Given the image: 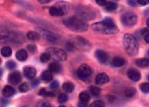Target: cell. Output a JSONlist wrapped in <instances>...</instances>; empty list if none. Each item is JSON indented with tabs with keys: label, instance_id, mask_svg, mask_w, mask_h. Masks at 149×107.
<instances>
[{
	"label": "cell",
	"instance_id": "1",
	"mask_svg": "<svg viewBox=\"0 0 149 107\" xmlns=\"http://www.w3.org/2000/svg\"><path fill=\"white\" fill-rule=\"evenodd\" d=\"M92 28L95 32L106 35L116 34L119 32L118 27L111 18H106L102 22L94 23Z\"/></svg>",
	"mask_w": 149,
	"mask_h": 107
},
{
	"label": "cell",
	"instance_id": "2",
	"mask_svg": "<svg viewBox=\"0 0 149 107\" xmlns=\"http://www.w3.org/2000/svg\"><path fill=\"white\" fill-rule=\"evenodd\" d=\"M63 24L70 30L76 32L86 31L89 27L85 20L77 16H71L65 19L63 21Z\"/></svg>",
	"mask_w": 149,
	"mask_h": 107
},
{
	"label": "cell",
	"instance_id": "3",
	"mask_svg": "<svg viewBox=\"0 0 149 107\" xmlns=\"http://www.w3.org/2000/svg\"><path fill=\"white\" fill-rule=\"evenodd\" d=\"M123 46L127 54L135 56L138 52V42L136 38L132 34L127 33L123 37Z\"/></svg>",
	"mask_w": 149,
	"mask_h": 107
},
{
	"label": "cell",
	"instance_id": "4",
	"mask_svg": "<svg viewBox=\"0 0 149 107\" xmlns=\"http://www.w3.org/2000/svg\"><path fill=\"white\" fill-rule=\"evenodd\" d=\"M47 52L53 58L54 60L58 61H64L66 60L67 56L63 50L58 48H50L48 50Z\"/></svg>",
	"mask_w": 149,
	"mask_h": 107
},
{
	"label": "cell",
	"instance_id": "5",
	"mask_svg": "<svg viewBox=\"0 0 149 107\" xmlns=\"http://www.w3.org/2000/svg\"><path fill=\"white\" fill-rule=\"evenodd\" d=\"M136 14L132 12H125L121 16V22L126 27H132L137 22Z\"/></svg>",
	"mask_w": 149,
	"mask_h": 107
},
{
	"label": "cell",
	"instance_id": "6",
	"mask_svg": "<svg viewBox=\"0 0 149 107\" xmlns=\"http://www.w3.org/2000/svg\"><path fill=\"white\" fill-rule=\"evenodd\" d=\"M92 73V70L87 65L83 64L80 66L79 69H77V75L79 79L82 81H87L89 79L90 75Z\"/></svg>",
	"mask_w": 149,
	"mask_h": 107
},
{
	"label": "cell",
	"instance_id": "7",
	"mask_svg": "<svg viewBox=\"0 0 149 107\" xmlns=\"http://www.w3.org/2000/svg\"><path fill=\"white\" fill-rule=\"evenodd\" d=\"M74 44L79 49H81L82 50H89L92 47V45L86 39L81 37L78 36L75 38V42H74Z\"/></svg>",
	"mask_w": 149,
	"mask_h": 107
},
{
	"label": "cell",
	"instance_id": "8",
	"mask_svg": "<svg viewBox=\"0 0 149 107\" xmlns=\"http://www.w3.org/2000/svg\"><path fill=\"white\" fill-rule=\"evenodd\" d=\"M95 56L97 60L103 65H107L109 61V56L107 52L103 51L101 50H96L95 52Z\"/></svg>",
	"mask_w": 149,
	"mask_h": 107
},
{
	"label": "cell",
	"instance_id": "9",
	"mask_svg": "<svg viewBox=\"0 0 149 107\" xmlns=\"http://www.w3.org/2000/svg\"><path fill=\"white\" fill-rule=\"evenodd\" d=\"M21 75L19 71H14L8 77V81L12 85H17L21 81Z\"/></svg>",
	"mask_w": 149,
	"mask_h": 107
},
{
	"label": "cell",
	"instance_id": "10",
	"mask_svg": "<svg viewBox=\"0 0 149 107\" xmlns=\"http://www.w3.org/2000/svg\"><path fill=\"white\" fill-rule=\"evenodd\" d=\"M127 76L129 78V79L133 81H138L141 78V74L140 72H139L138 70L135 69H129L127 72Z\"/></svg>",
	"mask_w": 149,
	"mask_h": 107
},
{
	"label": "cell",
	"instance_id": "11",
	"mask_svg": "<svg viewBox=\"0 0 149 107\" xmlns=\"http://www.w3.org/2000/svg\"><path fill=\"white\" fill-rule=\"evenodd\" d=\"M109 81V77L108 76L107 74L105 73H99L96 77L95 82L96 84L103 85L108 83Z\"/></svg>",
	"mask_w": 149,
	"mask_h": 107
},
{
	"label": "cell",
	"instance_id": "12",
	"mask_svg": "<svg viewBox=\"0 0 149 107\" xmlns=\"http://www.w3.org/2000/svg\"><path fill=\"white\" fill-rule=\"evenodd\" d=\"M24 75L27 78L33 79L36 75V71L33 67H25L24 69Z\"/></svg>",
	"mask_w": 149,
	"mask_h": 107
},
{
	"label": "cell",
	"instance_id": "13",
	"mask_svg": "<svg viewBox=\"0 0 149 107\" xmlns=\"http://www.w3.org/2000/svg\"><path fill=\"white\" fill-rule=\"evenodd\" d=\"M49 12L53 16H62L64 14V12L58 7H50Z\"/></svg>",
	"mask_w": 149,
	"mask_h": 107
},
{
	"label": "cell",
	"instance_id": "14",
	"mask_svg": "<svg viewBox=\"0 0 149 107\" xmlns=\"http://www.w3.org/2000/svg\"><path fill=\"white\" fill-rule=\"evenodd\" d=\"M16 58L19 61H25L28 58V54L25 50H19L16 53Z\"/></svg>",
	"mask_w": 149,
	"mask_h": 107
},
{
	"label": "cell",
	"instance_id": "15",
	"mask_svg": "<svg viewBox=\"0 0 149 107\" xmlns=\"http://www.w3.org/2000/svg\"><path fill=\"white\" fill-rule=\"evenodd\" d=\"M125 64V60L122 57H115L112 60V65L115 67H121Z\"/></svg>",
	"mask_w": 149,
	"mask_h": 107
},
{
	"label": "cell",
	"instance_id": "16",
	"mask_svg": "<svg viewBox=\"0 0 149 107\" xmlns=\"http://www.w3.org/2000/svg\"><path fill=\"white\" fill-rule=\"evenodd\" d=\"M136 65L140 68H146L149 66V59L147 58H140L136 60Z\"/></svg>",
	"mask_w": 149,
	"mask_h": 107
},
{
	"label": "cell",
	"instance_id": "17",
	"mask_svg": "<svg viewBox=\"0 0 149 107\" xmlns=\"http://www.w3.org/2000/svg\"><path fill=\"white\" fill-rule=\"evenodd\" d=\"M60 70H61V66L58 63H52L48 66V71H50L51 73H58Z\"/></svg>",
	"mask_w": 149,
	"mask_h": 107
},
{
	"label": "cell",
	"instance_id": "18",
	"mask_svg": "<svg viewBox=\"0 0 149 107\" xmlns=\"http://www.w3.org/2000/svg\"><path fill=\"white\" fill-rule=\"evenodd\" d=\"M41 78L44 82L47 83L52 81V79H53V75L50 71H45L44 72H43L42 75H41Z\"/></svg>",
	"mask_w": 149,
	"mask_h": 107
},
{
	"label": "cell",
	"instance_id": "19",
	"mask_svg": "<svg viewBox=\"0 0 149 107\" xmlns=\"http://www.w3.org/2000/svg\"><path fill=\"white\" fill-rule=\"evenodd\" d=\"M14 94V89L12 86L7 85L3 89V95L5 97H10L13 96Z\"/></svg>",
	"mask_w": 149,
	"mask_h": 107
},
{
	"label": "cell",
	"instance_id": "20",
	"mask_svg": "<svg viewBox=\"0 0 149 107\" xmlns=\"http://www.w3.org/2000/svg\"><path fill=\"white\" fill-rule=\"evenodd\" d=\"M62 89L65 91H66V92L71 93L74 90V86L73 83L70 82H66L63 83V85H62Z\"/></svg>",
	"mask_w": 149,
	"mask_h": 107
},
{
	"label": "cell",
	"instance_id": "21",
	"mask_svg": "<svg viewBox=\"0 0 149 107\" xmlns=\"http://www.w3.org/2000/svg\"><path fill=\"white\" fill-rule=\"evenodd\" d=\"M79 100L80 102H83L88 103L90 100V96L87 91H82L81 94H79Z\"/></svg>",
	"mask_w": 149,
	"mask_h": 107
},
{
	"label": "cell",
	"instance_id": "22",
	"mask_svg": "<svg viewBox=\"0 0 149 107\" xmlns=\"http://www.w3.org/2000/svg\"><path fill=\"white\" fill-rule=\"evenodd\" d=\"M27 37L29 40H30L31 41L39 40L40 38V34L37 33V32H35V31L28 32V33H27Z\"/></svg>",
	"mask_w": 149,
	"mask_h": 107
},
{
	"label": "cell",
	"instance_id": "23",
	"mask_svg": "<svg viewBox=\"0 0 149 107\" xmlns=\"http://www.w3.org/2000/svg\"><path fill=\"white\" fill-rule=\"evenodd\" d=\"M136 93V90L134 87H129V88L125 89V95L127 98H132L135 96Z\"/></svg>",
	"mask_w": 149,
	"mask_h": 107
},
{
	"label": "cell",
	"instance_id": "24",
	"mask_svg": "<svg viewBox=\"0 0 149 107\" xmlns=\"http://www.w3.org/2000/svg\"><path fill=\"white\" fill-rule=\"evenodd\" d=\"M117 7H118V5H117V3L112 2V1H111V2L107 3V4L105 6V8L107 11L113 12V11H115V10L117 8Z\"/></svg>",
	"mask_w": 149,
	"mask_h": 107
},
{
	"label": "cell",
	"instance_id": "25",
	"mask_svg": "<svg viewBox=\"0 0 149 107\" xmlns=\"http://www.w3.org/2000/svg\"><path fill=\"white\" fill-rule=\"evenodd\" d=\"M90 91L92 96H98L100 94L101 89L96 86H91L90 87Z\"/></svg>",
	"mask_w": 149,
	"mask_h": 107
},
{
	"label": "cell",
	"instance_id": "26",
	"mask_svg": "<svg viewBox=\"0 0 149 107\" xmlns=\"http://www.w3.org/2000/svg\"><path fill=\"white\" fill-rule=\"evenodd\" d=\"M1 55L4 57H9L12 55V49L10 47H8V46H5V47H3L1 50Z\"/></svg>",
	"mask_w": 149,
	"mask_h": 107
},
{
	"label": "cell",
	"instance_id": "27",
	"mask_svg": "<svg viewBox=\"0 0 149 107\" xmlns=\"http://www.w3.org/2000/svg\"><path fill=\"white\" fill-rule=\"evenodd\" d=\"M50 58H51V56L48 53V52L43 53L41 54L40 56V60L43 63H46L47 62H48L49 60H50Z\"/></svg>",
	"mask_w": 149,
	"mask_h": 107
},
{
	"label": "cell",
	"instance_id": "28",
	"mask_svg": "<svg viewBox=\"0 0 149 107\" xmlns=\"http://www.w3.org/2000/svg\"><path fill=\"white\" fill-rule=\"evenodd\" d=\"M140 88L142 92L145 94H148L149 93V83H144L140 85Z\"/></svg>",
	"mask_w": 149,
	"mask_h": 107
},
{
	"label": "cell",
	"instance_id": "29",
	"mask_svg": "<svg viewBox=\"0 0 149 107\" xmlns=\"http://www.w3.org/2000/svg\"><path fill=\"white\" fill-rule=\"evenodd\" d=\"M46 39L48 42L51 43H56L58 41L57 37L53 35H51V34L46 35Z\"/></svg>",
	"mask_w": 149,
	"mask_h": 107
},
{
	"label": "cell",
	"instance_id": "30",
	"mask_svg": "<svg viewBox=\"0 0 149 107\" xmlns=\"http://www.w3.org/2000/svg\"><path fill=\"white\" fill-rule=\"evenodd\" d=\"M90 107H105V103L101 100H97L92 103Z\"/></svg>",
	"mask_w": 149,
	"mask_h": 107
},
{
	"label": "cell",
	"instance_id": "31",
	"mask_svg": "<svg viewBox=\"0 0 149 107\" xmlns=\"http://www.w3.org/2000/svg\"><path fill=\"white\" fill-rule=\"evenodd\" d=\"M19 90H20L21 92L22 93H25L29 90V85L27 83H23L22 84L20 85L19 86Z\"/></svg>",
	"mask_w": 149,
	"mask_h": 107
},
{
	"label": "cell",
	"instance_id": "32",
	"mask_svg": "<svg viewBox=\"0 0 149 107\" xmlns=\"http://www.w3.org/2000/svg\"><path fill=\"white\" fill-rule=\"evenodd\" d=\"M68 96L66 95V94H64V93H62L58 97V102H60V103H64L66 102V101L68 100Z\"/></svg>",
	"mask_w": 149,
	"mask_h": 107
},
{
	"label": "cell",
	"instance_id": "33",
	"mask_svg": "<svg viewBox=\"0 0 149 107\" xmlns=\"http://www.w3.org/2000/svg\"><path fill=\"white\" fill-rule=\"evenodd\" d=\"M66 48L68 51L72 52L74 49V45L73 43L71 42H68L66 44Z\"/></svg>",
	"mask_w": 149,
	"mask_h": 107
},
{
	"label": "cell",
	"instance_id": "34",
	"mask_svg": "<svg viewBox=\"0 0 149 107\" xmlns=\"http://www.w3.org/2000/svg\"><path fill=\"white\" fill-rule=\"evenodd\" d=\"M6 67L8 69H14L16 67V65L12 60H9L6 63Z\"/></svg>",
	"mask_w": 149,
	"mask_h": 107
},
{
	"label": "cell",
	"instance_id": "35",
	"mask_svg": "<svg viewBox=\"0 0 149 107\" xmlns=\"http://www.w3.org/2000/svg\"><path fill=\"white\" fill-rule=\"evenodd\" d=\"M27 49H28L29 51L31 52V53H34V52L36 51L37 48H36V46H34V45L30 44V45H28V46H27Z\"/></svg>",
	"mask_w": 149,
	"mask_h": 107
},
{
	"label": "cell",
	"instance_id": "36",
	"mask_svg": "<svg viewBox=\"0 0 149 107\" xmlns=\"http://www.w3.org/2000/svg\"><path fill=\"white\" fill-rule=\"evenodd\" d=\"M58 85H59V84H58V83L57 81H54L52 83H51L50 85V87L51 89H56L58 87Z\"/></svg>",
	"mask_w": 149,
	"mask_h": 107
},
{
	"label": "cell",
	"instance_id": "37",
	"mask_svg": "<svg viewBox=\"0 0 149 107\" xmlns=\"http://www.w3.org/2000/svg\"><path fill=\"white\" fill-rule=\"evenodd\" d=\"M96 3L100 6H106V5L107 4L108 1H104V0H96Z\"/></svg>",
	"mask_w": 149,
	"mask_h": 107
},
{
	"label": "cell",
	"instance_id": "38",
	"mask_svg": "<svg viewBox=\"0 0 149 107\" xmlns=\"http://www.w3.org/2000/svg\"><path fill=\"white\" fill-rule=\"evenodd\" d=\"M138 3L141 5H146L149 3V0H138Z\"/></svg>",
	"mask_w": 149,
	"mask_h": 107
},
{
	"label": "cell",
	"instance_id": "39",
	"mask_svg": "<svg viewBox=\"0 0 149 107\" xmlns=\"http://www.w3.org/2000/svg\"><path fill=\"white\" fill-rule=\"evenodd\" d=\"M40 79H34V80L32 81V83H31V84H32V85H32V87H35L37 86V85L40 84Z\"/></svg>",
	"mask_w": 149,
	"mask_h": 107
},
{
	"label": "cell",
	"instance_id": "40",
	"mask_svg": "<svg viewBox=\"0 0 149 107\" xmlns=\"http://www.w3.org/2000/svg\"><path fill=\"white\" fill-rule=\"evenodd\" d=\"M140 32H141V34H142V35L145 37L146 35H148L149 33V30L146 28H144V29H142V30H141Z\"/></svg>",
	"mask_w": 149,
	"mask_h": 107
},
{
	"label": "cell",
	"instance_id": "41",
	"mask_svg": "<svg viewBox=\"0 0 149 107\" xmlns=\"http://www.w3.org/2000/svg\"><path fill=\"white\" fill-rule=\"evenodd\" d=\"M46 92H47V91L46 90V89L43 88V89H41L40 93H39V94H40V96H46Z\"/></svg>",
	"mask_w": 149,
	"mask_h": 107
},
{
	"label": "cell",
	"instance_id": "42",
	"mask_svg": "<svg viewBox=\"0 0 149 107\" xmlns=\"http://www.w3.org/2000/svg\"><path fill=\"white\" fill-rule=\"evenodd\" d=\"M87 103L83 102H79V107H87Z\"/></svg>",
	"mask_w": 149,
	"mask_h": 107
},
{
	"label": "cell",
	"instance_id": "43",
	"mask_svg": "<svg viewBox=\"0 0 149 107\" xmlns=\"http://www.w3.org/2000/svg\"><path fill=\"white\" fill-rule=\"evenodd\" d=\"M128 3L129 5H133V6H134V5H137L136 3H138V1H129Z\"/></svg>",
	"mask_w": 149,
	"mask_h": 107
},
{
	"label": "cell",
	"instance_id": "44",
	"mask_svg": "<svg viewBox=\"0 0 149 107\" xmlns=\"http://www.w3.org/2000/svg\"><path fill=\"white\" fill-rule=\"evenodd\" d=\"M42 107H53V106L52 104H50V103L46 102V103H44V104H43Z\"/></svg>",
	"mask_w": 149,
	"mask_h": 107
},
{
	"label": "cell",
	"instance_id": "45",
	"mask_svg": "<svg viewBox=\"0 0 149 107\" xmlns=\"http://www.w3.org/2000/svg\"><path fill=\"white\" fill-rule=\"evenodd\" d=\"M144 40L145 42H146V43L149 44V33L144 37Z\"/></svg>",
	"mask_w": 149,
	"mask_h": 107
},
{
	"label": "cell",
	"instance_id": "46",
	"mask_svg": "<svg viewBox=\"0 0 149 107\" xmlns=\"http://www.w3.org/2000/svg\"><path fill=\"white\" fill-rule=\"evenodd\" d=\"M50 0H40V1H39V2H40V3H49L50 2Z\"/></svg>",
	"mask_w": 149,
	"mask_h": 107
},
{
	"label": "cell",
	"instance_id": "47",
	"mask_svg": "<svg viewBox=\"0 0 149 107\" xmlns=\"http://www.w3.org/2000/svg\"><path fill=\"white\" fill-rule=\"evenodd\" d=\"M146 25H147V26H148V27H149V18L147 19V20H146Z\"/></svg>",
	"mask_w": 149,
	"mask_h": 107
},
{
	"label": "cell",
	"instance_id": "48",
	"mask_svg": "<svg viewBox=\"0 0 149 107\" xmlns=\"http://www.w3.org/2000/svg\"><path fill=\"white\" fill-rule=\"evenodd\" d=\"M147 54H148V56H149V50H148V51L147 52Z\"/></svg>",
	"mask_w": 149,
	"mask_h": 107
},
{
	"label": "cell",
	"instance_id": "49",
	"mask_svg": "<svg viewBox=\"0 0 149 107\" xmlns=\"http://www.w3.org/2000/svg\"><path fill=\"white\" fill-rule=\"evenodd\" d=\"M59 107H66L65 106H63V105H62V106H60Z\"/></svg>",
	"mask_w": 149,
	"mask_h": 107
},
{
	"label": "cell",
	"instance_id": "50",
	"mask_svg": "<svg viewBox=\"0 0 149 107\" xmlns=\"http://www.w3.org/2000/svg\"><path fill=\"white\" fill-rule=\"evenodd\" d=\"M147 78H148V79L149 80V75H148V76H147Z\"/></svg>",
	"mask_w": 149,
	"mask_h": 107
},
{
	"label": "cell",
	"instance_id": "51",
	"mask_svg": "<svg viewBox=\"0 0 149 107\" xmlns=\"http://www.w3.org/2000/svg\"><path fill=\"white\" fill-rule=\"evenodd\" d=\"M24 107H27V106H24Z\"/></svg>",
	"mask_w": 149,
	"mask_h": 107
}]
</instances>
